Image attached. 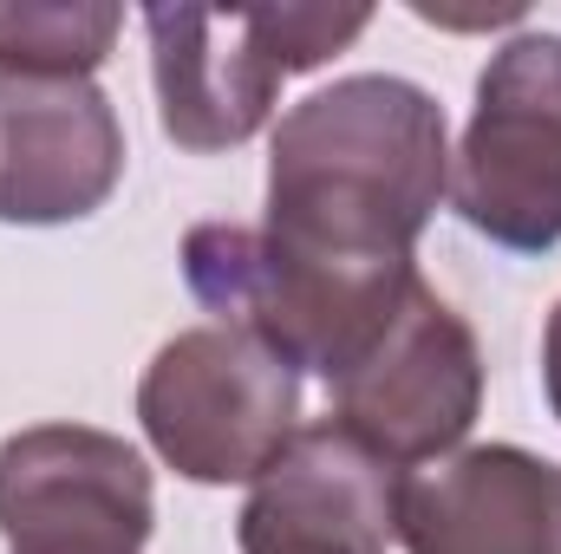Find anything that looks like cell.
Listing matches in <instances>:
<instances>
[{"instance_id": "6da1fadb", "label": "cell", "mask_w": 561, "mask_h": 554, "mask_svg": "<svg viewBox=\"0 0 561 554\" xmlns=\"http://www.w3.org/2000/svg\"><path fill=\"white\" fill-rule=\"evenodd\" d=\"M444 189V105L412 79L353 72L275 125L262 229L327 262H412Z\"/></svg>"}, {"instance_id": "7a4b0ae2", "label": "cell", "mask_w": 561, "mask_h": 554, "mask_svg": "<svg viewBox=\"0 0 561 554\" xmlns=\"http://www.w3.org/2000/svg\"><path fill=\"white\" fill-rule=\"evenodd\" d=\"M183 280L216 326L255 333L294 372H320L333 385L399 320L419 287V262H327L275 242L268 229L203 222L183 242Z\"/></svg>"}, {"instance_id": "3957f363", "label": "cell", "mask_w": 561, "mask_h": 554, "mask_svg": "<svg viewBox=\"0 0 561 554\" xmlns=\"http://www.w3.org/2000/svg\"><path fill=\"white\" fill-rule=\"evenodd\" d=\"M373 26V7H144L157 125L190 157L249 143L280 79L327 66Z\"/></svg>"}, {"instance_id": "277c9868", "label": "cell", "mask_w": 561, "mask_h": 554, "mask_svg": "<svg viewBox=\"0 0 561 554\" xmlns=\"http://www.w3.org/2000/svg\"><path fill=\"white\" fill-rule=\"evenodd\" d=\"M150 450L190 483H255L300 430V372L236 326H190L138 379Z\"/></svg>"}, {"instance_id": "5b68a950", "label": "cell", "mask_w": 561, "mask_h": 554, "mask_svg": "<svg viewBox=\"0 0 561 554\" xmlns=\"http://www.w3.org/2000/svg\"><path fill=\"white\" fill-rule=\"evenodd\" d=\"M450 203L510 255L561 242V33H516L490 53L450 157Z\"/></svg>"}, {"instance_id": "8992f818", "label": "cell", "mask_w": 561, "mask_h": 554, "mask_svg": "<svg viewBox=\"0 0 561 554\" xmlns=\"http://www.w3.org/2000/svg\"><path fill=\"white\" fill-rule=\"evenodd\" d=\"M327 392L333 424H346L386 463H437L483 412V346L470 320L419 280L399 320Z\"/></svg>"}, {"instance_id": "52a82bcc", "label": "cell", "mask_w": 561, "mask_h": 554, "mask_svg": "<svg viewBox=\"0 0 561 554\" xmlns=\"http://www.w3.org/2000/svg\"><path fill=\"white\" fill-rule=\"evenodd\" d=\"M157 489L144 457L92 424H26L0 443L7 554H144Z\"/></svg>"}, {"instance_id": "ba28073f", "label": "cell", "mask_w": 561, "mask_h": 554, "mask_svg": "<svg viewBox=\"0 0 561 554\" xmlns=\"http://www.w3.org/2000/svg\"><path fill=\"white\" fill-rule=\"evenodd\" d=\"M399 463L320 417L249 483L236 542L242 554H386L399 542Z\"/></svg>"}, {"instance_id": "9c48e42d", "label": "cell", "mask_w": 561, "mask_h": 554, "mask_svg": "<svg viewBox=\"0 0 561 554\" xmlns=\"http://www.w3.org/2000/svg\"><path fill=\"white\" fill-rule=\"evenodd\" d=\"M125 125L92 79H0V222L59 229L112 203Z\"/></svg>"}, {"instance_id": "30bf717a", "label": "cell", "mask_w": 561, "mask_h": 554, "mask_svg": "<svg viewBox=\"0 0 561 554\" xmlns=\"http://www.w3.org/2000/svg\"><path fill=\"white\" fill-rule=\"evenodd\" d=\"M405 554H561V470L523 443H470L405 476Z\"/></svg>"}, {"instance_id": "8fae6325", "label": "cell", "mask_w": 561, "mask_h": 554, "mask_svg": "<svg viewBox=\"0 0 561 554\" xmlns=\"http://www.w3.org/2000/svg\"><path fill=\"white\" fill-rule=\"evenodd\" d=\"M125 33L112 0H7L0 7V79H92Z\"/></svg>"}, {"instance_id": "7c38bea8", "label": "cell", "mask_w": 561, "mask_h": 554, "mask_svg": "<svg viewBox=\"0 0 561 554\" xmlns=\"http://www.w3.org/2000/svg\"><path fill=\"white\" fill-rule=\"evenodd\" d=\"M542 385H549V412L561 417V300L542 326Z\"/></svg>"}]
</instances>
